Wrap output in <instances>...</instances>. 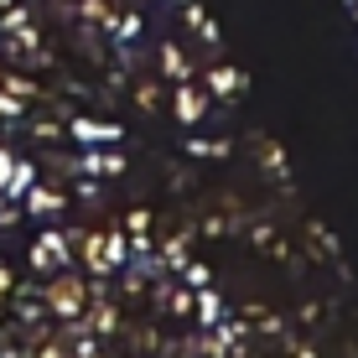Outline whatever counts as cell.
<instances>
[{
	"label": "cell",
	"instance_id": "3957f363",
	"mask_svg": "<svg viewBox=\"0 0 358 358\" xmlns=\"http://www.w3.org/2000/svg\"><path fill=\"white\" fill-rule=\"evenodd\" d=\"M10 171H16V162H10V156H6V151H0V192H6V187H10Z\"/></svg>",
	"mask_w": 358,
	"mask_h": 358
},
{
	"label": "cell",
	"instance_id": "6da1fadb",
	"mask_svg": "<svg viewBox=\"0 0 358 358\" xmlns=\"http://www.w3.org/2000/svg\"><path fill=\"white\" fill-rule=\"evenodd\" d=\"M213 89L218 94H234V89H244V78H239V73H229V68H218L213 73Z\"/></svg>",
	"mask_w": 358,
	"mask_h": 358
},
{
	"label": "cell",
	"instance_id": "7a4b0ae2",
	"mask_svg": "<svg viewBox=\"0 0 358 358\" xmlns=\"http://www.w3.org/2000/svg\"><path fill=\"white\" fill-rule=\"evenodd\" d=\"M177 109H182V120H192L197 109H203V94H197V89H182V99H177Z\"/></svg>",
	"mask_w": 358,
	"mask_h": 358
}]
</instances>
